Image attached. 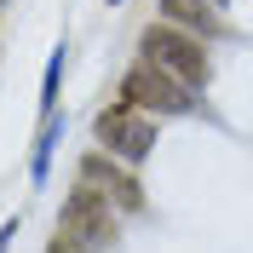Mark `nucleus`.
<instances>
[{
    "instance_id": "4",
    "label": "nucleus",
    "mask_w": 253,
    "mask_h": 253,
    "mask_svg": "<svg viewBox=\"0 0 253 253\" xmlns=\"http://www.w3.org/2000/svg\"><path fill=\"white\" fill-rule=\"evenodd\" d=\"M98 138L110 144L121 161H144L150 150H156V121H144L138 115V104H110V110L98 115Z\"/></svg>"
},
{
    "instance_id": "7",
    "label": "nucleus",
    "mask_w": 253,
    "mask_h": 253,
    "mask_svg": "<svg viewBox=\"0 0 253 253\" xmlns=\"http://www.w3.org/2000/svg\"><path fill=\"white\" fill-rule=\"evenodd\" d=\"M52 253H81V242H75V236H63V242H52Z\"/></svg>"
},
{
    "instance_id": "3",
    "label": "nucleus",
    "mask_w": 253,
    "mask_h": 253,
    "mask_svg": "<svg viewBox=\"0 0 253 253\" xmlns=\"http://www.w3.org/2000/svg\"><path fill=\"white\" fill-rule=\"evenodd\" d=\"M63 236H75L81 248H110L115 242V213H110V196L98 184L81 178V190L63 202Z\"/></svg>"
},
{
    "instance_id": "2",
    "label": "nucleus",
    "mask_w": 253,
    "mask_h": 253,
    "mask_svg": "<svg viewBox=\"0 0 253 253\" xmlns=\"http://www.w3.org/2000/svg\"><path fill=\"white\" fill-rule=\"evenodd\" d=\"M144 58L167 63L178 81H190V86H207V52L202 41L190 29H178V23H150L144 29Z\"/></svg>"
},
{
    "instance_id": "5",
    "label": "nucleus",
    "mask_w": 253,
    "mask_h": 253,
    "mask_svg": "<svg viewBox=\"0 0 253 253\" xmlns=\"http://www.w3.org/2000/svg\"><path fill=\"white\" fill-rule=\"evenodd\" d=\"M81 178L98 184L115 207H126V213H138V207H144V184L115 161V150H92V156H81Z\"/></svg>"
},
{
    "instance_id": "6",
    "label": "nucleus",
    "mask_w": 253,
    "mask_h": 253,
    "mask_svg": "<svg viewBox=\"0 0 253 253\" xmlns=\"http://www.w3.org/2000/svg\"><path fill=\"white\" fill-rule=\"evenodd\" d=\"M161 12H167V23H178V29H196V35H219V6L213 0H161Z\"/></svg>"
},
{
    "instance_id": "1",
    "label": "nucleus",
    "mask_w": 253,
    "mask_h": 253,
    "mask_svg": "<svg viewBox=\"0 0 253 253\" xmlns=\"http://www.w3.org/2000/svg\"><path fill=\"white\" fill-rule=\"evenodd\" d=\"M121 98H126V104H138V110H156V115H184V110H190V81H178L167 63L144 58V63L126 69Z\"/></svg>"
}]
</instances>
